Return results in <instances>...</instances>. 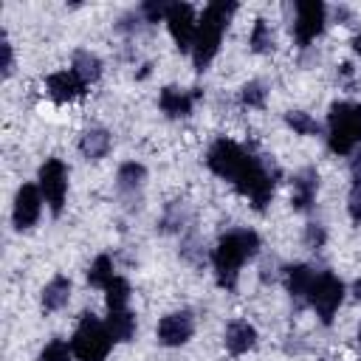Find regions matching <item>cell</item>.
<instances>
[{"label":"cell","instance_id":"32","mask_svg":"<svg viewBox=\"0 0 361 361\" xmlns=\"http://www.w3.org/2000/svg\"><path fill=\"white\" fill-rule=\"evenodd\" d=\"M347 212H350V220H353V223H361V180L353 183V189H350Z\"/></svg>","mask_w":361,"mask_h":361},{"label":"cell","instance_id":"30","mask_svg":"<svg viewBox=\"0 0 361 361\" xmlns=\"http://www.w3.org/2000/svg\"><path fill=\"white\" fill-rule=\"evenodd\" d=\"M180 257H183V259H189L192 265H203V262H206V254H203L200 240H197L195 234L183 237V243H180Z\"/></svg>","mask_w":361,"mask_h":361},{"label":"cell","instance_id":"35","mask_svg":"<svg viewBox=\"0 0 361 361\" xmlns=\"http://www.w3.org/2000/svg\"><path fill=\"white\" fill-rule=\"evenodd\" d=\"M353 299H355V302H361V279H355V282H353Z\"/></svg>","mask_w":361,"mask_h":361},{"label":"cell","instance_id":"12","mask_svg":"<svg viewBox=\"0 0 361 361\" xmlns=\"http://www.w3.org/2000/svg\"><path fill=\"white\" fill-rule=\"evenodd\" d=\"M200 99V90L192 87V90H183V87H175V85H166L161 87L158 93V104L161 110L169 116V118H186L195 107V102Z\"/></svg>","mask_w":361,"mask_h":361},{"label":"cell","instance_id":"16","mask_svg":"<svg viewBox=\"0 0 361 361\" xmlns=\"http://www.w3.org/2000/svg\"><path fill=\"white\" fill-rule=\"evenodd\" d=\"M223 341H226V350H228L231 355H243V353L254 350V344H257V330H254V324H248V322H243V319H234V322H228V327H226V333H223Z\"/></svg>","mask_w":361,"mask_h":361},{"label":"cell","instance_id":"17","mask_svg":"<svg viewBox=\"0 0 361 361\" xmlns=\"http://www.w3.org/2000/svg\"><path fill=\"white\" fill-rule=\"evenodd\" d=\"M110 147H113V138H110V133L102 130V127H90V130H85V135L79 138V152H82L87 161H99V158H104V155L110 152Z\"/></svg>","mask_w":361,"mask_h":361},{"label":"cell","instance_id":"5","mask_svg":"<svg viewBox=\"0 0 361 361\" xmlns=\"http://www.w3.org/2000/svg\"><path fill=\"white\" fill-rule=\"evenodd\" d=\"M113 347V336L107 330V324H102L93 313H85L73 338H71V350L79 361H104L107 353Z\"/></svg>","mask_w":361,"mask_h":361},{"label":"cell","instance_id":"33","mask_svg":"<svg viewBox=\"0 0 361 361\" xmlns=\"http://www.w3.org/2000/svg\"><path fill=\"white\" fill-rule=\"evenodd\" d=\"M0 48H3V76L8 79V76H11V71H14V54H11V42L3 37Z\"/></svg>","mask_w":361,"mask_h":361},{"label":"cell","instance_id":"7","mask_svg":"<svg viewBox=\"0 0 361 361\" xmlns=\"http://www.w3.org/2000/svg\"><path fill=\"white\" fill-rule=\"evenodd\" d=\"M293 8V23H290V31H293V39L299 48H307L324 28V3L319 0H299V3H288Z\"/></svg>","mask_w":361,"mask_h":361},{"label":"cell","instance_id":"1","mask_svg":"<svg viewBox=\"0 0 361 361\" xmlns=\"http://www.w3.org/2000/svg\"><path fill=\"white\" fill-rule=\"evenodd\" d=\"M206 166L214 175L234 183V189L240 195H245L257 212H262L271 203L276 180L282 175L271 155H254L251 149H245L243 144L228 141V138H217L209 147Z\"/></svg>","mask_w":361,"mask_h":361},{"label":"cell","instance_id":"31","mask_svg":"<svg viewBox=\"0 0 361 361\" xmlns=\"http://www.w3.org/2000/svg\"><path fill=\"white\" fill-rule=\"evenodd\" d=\"M324 240H327L324 226H319V223H307V228H305V245L316 251V248H322V245H324Z\"/></svg>","mask_w":361,"mask_h":361},{"label":"cell","instance_id":"18","mask_svg":"<svg viewBox=\"0 0 361 361\" xmlns=\"http://www.w3.org/2000/svg\"><path fill=\"white\" fill-rule=\"evenodd\" d=\"M71 71L76 73V79L87 87L90 82H96L99 76H102V59L93 54V51H85V48H79V51H73V62H71Z\"/></svg>","mask_w":361,"mask_h":361},{"label":"cell","instance_id":"27","mask_svg":"<svg viewBox=\"0 0 361 361\" xmlns=\"http://www.w3.org/2000/svg\"><path fill=\"white\" fill-rule=\"evenodd\" d=\"M166 11H169V3L166 0H147V3L138 6V14H141V20L147 25H152L158 20H166Z\"/></svg>","mask_w":361,"mask_h":361},{"label":"cell","instance_id":"19","mask_svg":"<svg viewBox=\"0 0 361 361\" xmlns=\"http://www.w3.org/2000/svg\"><path fill=\"white\" fill-rule=\"evenodd\" d=\"M144 180H147V169H144L141 164H135V161H127V164H121V166H118V175H116V186H118V192H121V195H127V197H135V195L141 192Z\"/></svg>","mask_w":361,"mask_h":361},{"label":"cell","instance_id":"28","mask_svg":"<svg viewBox=\"0 0 361 361\" xmlns=\"http://www.w3.org/2000/svg\"><path fill=\"white\" fill-rule=\"evenodd\" d=\"M71 355H73V350L68 347V341H62V338H51V341L42 347L39 361H71Z\"/></svg>","mask_w":361,"mask_h":361},{"label":"cell","instance_id":"15","mask_svg":"<svg viewBox=\"0 0 361 361\" xmlns=\"http://www.w3.org/2000/svg\"><path fill=\"white\" fill-rule=\"evenodd\" d=\"M45 87H48V96L56 102V104H65V102H73L79 96H85V85L76 79L73 71H56L45 79Z\"/></svg>","mask_w":361,"mask_h":361},{"label":"cell","instance_id":"26","mask_svg":"<svg viewBox=\"0 0 361 361\" xmlns=\"http://www.w3.org/2000/svg\"><path fill=\"white\" fill-rule=\"evenodd\" d=\"M113 276H116V274H113V259H110L107 254H99L96 262H93L90 271H87V282H90L93 288H102V290H104V285H107Z\"/></svg>","mask_w":361,"mask_h":361},{"label":"cell","instance_id":"21","mask_svg":"<svg viewBox=\"0 0 361 361\" xmlns=\"http://www.w3.org/2000/svg\"><path fill=\"white\" fill-rule=\"evenodd\" d=\"M104 324H107L113 341H130L135 336V316L130 310H110Z\"/></svg>","mask_w":361,"mask_h":361},{"label":"cell","instance_id":"24","mask_svg":"<svg viewBox=\"0 0 361 361\" xmlns=\"http://www.w3.org/2000/svg\"><path fill=\"white\" fill-rule=\"evenodd\" d=\"M189 209H186V203H180V200H172L169 206H166V212H164V217H161V223H158V228L161 231H180L186 223H189Z\"/></svg>","mask_w":361,"mask_h":361},{"label":"cell","instance_id":"22","mask_svg":"<svg viewBox=\"0 0 361 361\" xmlns=\"http://www.w3.org/2000/svg\"><path fill=\"white\" fill-rule=\"evenodd\" d=\"M104 302H107V310H127V302H130V282L124 276H113L107 285H104Z\"/></svg>","mask_w":361,"mask_h":361},{"label":"cell","instance_id":"14","mask_svg":"<svg viewBox=\"0 0 361 361\" xmlns=\"http://www.w3.org/2000/svg\"><path fill=\"white\" fill-rule=\"evenodd\" d=\"M290 186H293L290 189V206L296 212H307L316 200V192H319V172L313 166H305L293 175Z\"/></svg>","mask_w":361,"mask_h":361},{"label":"cell","instance_id":"2","mask_svg":"<svg viewBox=\"0 0 361 361\" xmlns=\"http://www.w3.org/2000/svg\"><path fill=\"white\" fill-rule=\"evenodd\" d=\"M259 251V234L251 228H231L228 234H223L212 251V268H214V279L220 288L234 290L237 288V276L240 268L257 257Z\"/></svg>","mask_w":361,"mask_h":361},{"label":"cell","instance_id":"37","mask_svg":"<svg viewBox=\"0 0 361 361\" xmlns=\"http://www.w3.org/2000/svg\"><path fill=\"white\" fill-rule=\"evenodd\" d=\"M358 341H361V327H358Z\"/></svg>","mask_w":361,"mask_h":361},{"label":"cell","instance_id":"20","mask_svg":"<svg viewBox=\"0 0 361 361\" xmlns=\"http://www.w3.org/2000/svg\"><path fill=\"white\" fill-rule=\"evenodd\" d=\"M71 299V279L68 276H54L45 288H42V310L54 313V310H62Z\"/></svg>","mask_w":361,"mask_h":361},{"label":"cell","instance_id":"34","mask_svg":"<svg viewBox=\"0 0 361 361\" xmlns=\"http://www.w3.org/2000/svg\"><path fill=\"white\" fill-rule=\"evenodd\" d=\"M350 175H353L355 183L361 180V152H353V158H350Z\"/></svg>","mask_w":361,"mask_h":361},{"label":"cell","instance_id":"4","mask_svg":"<svg viewBox=\"0 0 361 361\" xmlns=\"http://www.w3.org/2000/svg\"><path fill=\"white\" fill-rule=\"evenodd\" d=\"M361 144V104L336 102L327 113V147L336 155H353Z\"/></svg>","mask_w":361,"mask_h":361},{"label":"cell","instance_id":"9","mask_svg":"<svg viewBox=\"0 0 361 361\" xmlns=\"http://www.w3.org/2000/svg\"><path fill=\"white\" fill-rule=\"evenodd\" d=\"M166 25H169V34H172L178 51H183V54L192 51V42H195V34H197L195 6L192 3H169Z\"/></svg>","mask_w":361,"mask_h":361},{"label":"cell","instance_id":"6","mask_svg":"<svg viewBox=\"0 0 361 361\" xmlns=\"http://www.w3.org/2000/svg\"><path fill=\"white\" fill-rule=\"evenodd\" d=\"M341 299H344V282L330 271H316V279H313L310 293H307V305L316 310L322 324L333 322Z\"/></svg>","mask_w":361,"mask_h":361},{"label":"cell","instance_id":"10","mask_svg":"<svg viewBox=\"0 0 361 361\" xmlns=\"http://www.w3.org/2000/svg\"><path fill=\"white\" fill-rule=\"evenodd\" d=\"M39 212H42V192H39V186L23 183V186L17 189L14 209H11V223H14V228H17V231L31 228V226L39 220Z\"/></svg>","mask_w":361,"mask_h":361},{"label":"cell","instance_id":"3","mask_svg":"<svg viewBox=\"0 0 361 361\" xmlns=\"http://www.w3.org/2000/svg\"><path fill=\"white\" fill-rule=\"evenodd\" d=\"M237 11V3H226V0H214L203 8L200 20H197V34H195V42H192V62H195V71H206L212 65V59L217 56V48H220V39H223V31L228 28V20L231 14Z\"/></svg>","mask_w":361,"mask_h":361},{"label":"cell","instance_id":"13","mask_svg":"<svg viewBox=\"0 0 361 361\" xmlns=\"http://www.w3.org/2000/svg\"><path fill=\"white\" fill-rule=\"evenodd\" d=\"M282 279H285V290L290 293L293 305L296 307H305L307 305V293H310V285L316 279V271L305 262H293V265H285L282 268Z\"/></svg>","mask_w":361,"mask_h":361},{"label":"cell","instance_id":"23","mask_svg":"<svg viewBox=\"0 0 361 361\" xmlns=\"http://www.w3.org/2000/svg\"><path fill=\"white\" fill-rule=\"evenodd\" d=\"M285 124H288L296 135H319V133H322V124H319L310 113H305V110H288V113H285Z\"/></svg>","mask_w":361,"mask_h":361},{"label":"cell","instance_id":"38","mask_svg":"<svg viewBox=\"0 0 361 361\" xmlns=\"http://www.w3.org/2000/svg\"><path fill=\"white\" fill-rule=\"evenodd\" d=\"M322 361H327V358H322Z\"/></svg>","mask_w":361,"mask_h":361},{"label":"cell","instance_id":"25","mask_svg":"<svg viewBox=\"0 0 361 361\" xmlns=\"http://www.w3.org/2000/svg\"><path fill=\"white\" fill-rule=\"evenodd\" d=\"M248 45H251L254 54H271V51L276 48V45H274V34H271V28H268L265 20H257V23H254V31H251V37H248Z\"/></svg>","mask_w":361,"mask_h":361},{"label":"cell","instance_id":"29","mask_svg":"<svg viewBox=\"0 0 361 361\" xmlns=\"http://www.w3.org/2000/svg\"><path fill=\"white\" fill-rule=\"evenodd\" d=\"M240 99L245 107H262L265 104V85L262 82H245L243 90H240Z\"/></svg>","mask_w":361,"mask_h":361},{"label":"cell","instance_id":"11","mask_svg":"<svg viewBox=\"0 0 361 361\" xmlns=\"http://www.w3.org/2000/svg\"><path fill=\"white\" fill-rule=\"evenodd\" d=\"M192 333H195L192 310H175V313H169L158 322L155 336H158V344H164V347H180L192 338Z\"/></svg>","mask_w":361,"mask_h":361},{"label":"cell","instance_id":"8","mask_svg":"<svg viewBox=\"0 0 361 361\" xmlns=\"http://www.w3.org/2000/svg\"><path fill=\"white\" fill-rule=\"evenodd\" d=\"M37 180H39L37 186L42 192V200L51 206V214L59 217L62 214V206H65V195H68V166L59 158H48L39 166Z\"/></svg>","mask_w":361,"mask_h":361},{"label":"cell","instance_id":"36","mask_svg":"<svg viewBox=\"0 0 361 361\" xmlns=\"http://www.w3.org/2000/svg\"><path fill=\"white\" fill-rule=\"evenodd\" d=\"M353 51L361 56V34H355V37H353Z\"/></svg>","mask_w":361,"mask_h":361}]
</instances>
